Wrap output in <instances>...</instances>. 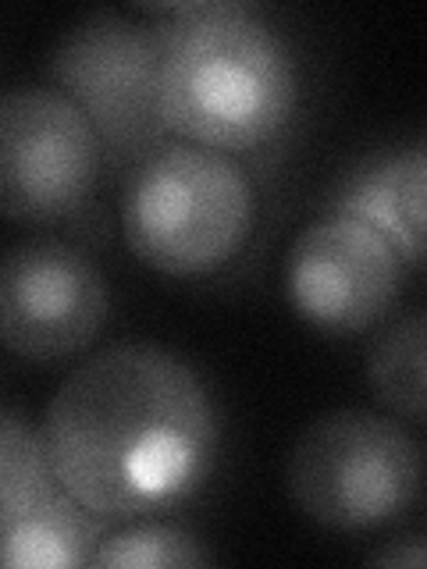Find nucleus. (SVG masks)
<instances>
[{"instance_id":"2","label":"nucleus","mask_w":427,"mask_h":569,"mask_svg":"<svg viewBox=\"0 0 427 569\" xmlns=\"http://www.w3.org/2000/svg\"><path fill=\"white\" fill-rule=\"evenodd\" d=\"M160 40V118L196 147L246 153L285 132L299 103L292 43L242 0L150 4Z\"/></svg>"},{"instance_id":"13","label":"nucleus","mask_w":427,"mask_h":569,"mask_svg":"<svg viewBox=\"0 0 427 569\" xmlns=\"http://www.w3.org/2000/svg\"><path fill=\"white\" fill-rule=\"evenodd\" d=\"M64 491L53 473L43 427L0 409V506Z\"/></svg>"},{"instance_id":"6","label":"nucleus","mask_w":427,"mask_h":569,"mask_svg":"<svg viewBox=\"0 0 427 569\" xmlns=\"http://www.w3.org/2000/svg\"><path fill=\"white\" fill-rule=\"evenodd\" d=\"M103 147L93 124L53 86L0 93V218L58 224L93 200Z\"/></svg>"},{"instance_id":"10","label":"nucleus","mask_w":427,"mask_h":569,"mask_svg":"<svg viewBox=\"0 0 427 569\" xmlns=\"http://www.w3.org/2000/svg\"><path fill=\"white\" fill-rule=\"evenodd\" d=\"M107 520L68 491L0 506V569H79L89 566Z\"/></svg>"},{"instance_id":"12","label":"nucleus","mask_w":427,"mask_h":569,"mask_svg":"<svg viewBox=\"0 0 427 569\" xmlns=\"http://www.w3.org/2000/svg\"><path fill=\"white\" fill-rule=\"evenodd\" d=\"M214 551L196 533L175 523H136L125 530H107L97 541L89 566L97 569H186L210 566Z\"/></svg>"},{"instance_id":"1","label":"nucleus","mask_w":427,"mask_h":569,"mask_svg":"<svg viewBox=\"0 0 427 569\" xmlns=\"http://www.w3.org/2000/svg\"><path fill=\"white\" fill-rule=\"evenodd\" d=\"M58 485L107 523L168 512L218 459V409L182 356L115 342L61 381L43 417Z\"/></svg>"},{"instance_id":"5","label":"nucleus","mask_w":427,"mask_h":569,"mask_svg":"<svg viewBox=\"0 0 427 569\" xmlns=\"http://www.w3.org/2000/svg\"><path fill=\"white\" fill-rule=\"evenodd\" d=\"M47 71L53 89L93 124L103 147V171L129 174L165 142L157 26L111 8L89 11L61 32Z\"/></svg>"},{"instance_id":"14","label":"nucleus","mask_w":427,"mask_h":569,"mask_svg":"<svg viewBox=\"0 0 427 569\" xmlns=\"http://www.w3.org/2000/svg\"><path fill=\"white\" fill-rule=\"evenodd\" d=\"M370 562L378 566H409V569H420L427 562V551H424V541L420 538H409V541H396L388 545L378 556H370Z\"/></svg>"},{"instance_id":"7","label":"nucleus","mask_w":427,"mask_h":569,"mask_svg":"<svg viewBox=\"0 0 427 569\" xmlns=\"http://www.w3.org/2000/svg\"><path fill=\"white\" fill-rule=\"evenodd\" d=\"M111 289L82 246L36 236L0 257V346L29 363H58L97 342Z\"/></svg>"},{"instance_id":"9","label":"nucleus","mask_w":427,"mask_h":569,"mask_svg":"<svg viewBox=\"0 0 427 569\" xmlns=\"http://www.w3.org/2000/svg\"><path fill=\"white\" fill-rule=\"evenodd\" d=\"M424 142L378 150L352 164L328 196V210H342L391 239L406 267L424 260Z\"/></svg>"},{"instance_id":"4","label":"nucleus","mask_w":427,"mask_h":569,"mask_svg":"<svg viewBox=\"0 0 427 569\" xmlns=\"http://www.w3.org/2000/svg\"><path fill=\"white\" fill-rule=\"evenodd\" d=\"M420 441L399 420L370 409L317 417L292 445L285 485L296 509L328 530H378L417 502Z\"/></svg>"},{"instance_id":"11","label":"nucleus","mask_w":427,"mask_h":569,"mask_svg":"<svg viewBox=\"0 0 427 569\" xmlns=\"http://www.w3.org/2000/svg\"><path fill=\"white\" fill-rule=\"evenodd\" d=\"M424 313L409 310L374 338L367 356L370 391L385 409L409 423H424Z\"/></svg>"},{"instance_id":"8","label":"nucleus","mask_w":427,"mask_h":569,"mask_svg":"<svg viewBox=\"0 0 427 569\" xmlns=\"http://www.w3.org/2000/svg\"><path fill=\"white\" fill-rule=\"evenodd\" d=\"M406 260L388 236L342 210H325L299 231L285 260L296 313L328 335L374 328L391 310Z\"/></svg>"},{"instance_id":"3","label":"nucleus","mask_w":427,"mask_h":569,"mask_svg":"<svg viewBox=\"0 0 427 569\" xmlns=\"http://www.w3.org/2000/svg\"><path fill=\"white\" fill-rule=\"evenodd\" d=\"M257 189L231 153L160 142L125 174L121 236L129 253L168 278H203L246 246Z\"/></svg>"}]
</instances>
